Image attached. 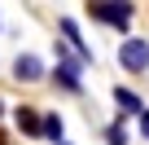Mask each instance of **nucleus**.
<instances>
[{
	"instance_id": "nucleus-1",
	"label": "nucleus",
	"mask_w": 149,
	"mask_h": 145,
	"mask_svg": "<svg viewBox=\"0 0 149 145\" xmlns=\"http://www.w3.org/2000/svg\"><path fill=\"white\" fill-rule=\"evenodd\" d=\"M88 13H92V22H101V27H114V31H132V18H136V9H132V0H88Z\"/></svg>"
},
{
	"instance_id": "nucleus-2",
	"label": "nucleus",
	"mask_w": 149,
	"mask_h": 145,
	"mask_svg": "<svg viewBox=\"0 0 149 145\" xmlns=\"http://www.w3.org/2000/svg\"><path fill=\"white\" fill-rule=\"evenodd\" d=\"M118 66L127 70V75H145V70H149V40L123 35V44H118Z\"/></svg>"
},
{
	"instance_id": "nucleus-3",
	"label": "nucleus",
	"mask_w": 149,
	"mask_h": 145,
	"mask_svg": "<svg viewBox=\"0 0 149 145\" xmlns=\"http://www.w3.org/2000/svg\"><path fill=\"white\" fill-rule=\"evenodd\" d=\"M13 79H18V84H40V79H48V66H44L35 53H18V57H13Z\"/></svg>"
},
{
	"instance_id": "nucleus-4",
	"label": "nucleus",
	"mask_w": 149,
	"mask_h": 145,
	"mask_svg": "<svg viewBox=\"0 0 149 145\" xmlns=\"http://www.w3.org/2000/svg\"><path fill=\"white\" fill-rule=\"evenodd\" d=\"M57 31H61V40H66L74 53H79V57L92 66V48L84 44V31H79V22H74V18H57Z\"/></svg>"
},
{
	"instance_id": "nucleus-5",
	"label": "nucleus",
	"mask_w": 149,
	"mask_h": 145,
	"mask_svg": "<svg viewBox=\"0 0 149 145\" xmlns=\"http://www.w3.org/2000/svg\"><path fill=\"white\" fill-rule=\"evenodd\" d=\"M114 106H118V119H136V114L145 110L140 92H136V88H127V84H118V88H114Z\"/></svg>"
},
{
	"instance_id": "nucleus-6",
	"label": "nucleus",
	"mask_w": 149,
	"mask_h": 145,
	"mask_svg": "<svg viewBox=\"0 0 149 145\" xmlns=\"http://www.w3.org/2000/svg\"><path fill=\"white\" fill-rule=\"evenodd\" d=\"M13 123H18V132H22V136H31V141H35V136H40V127H44V114H40L35 106H18V110H13Z\"/></svg>"
},
{
	"instance_id": "nucleus-7",
	"label": "nucleus",
	"mask_w": 149,
	"mask_h": 145,
	"mask_svg": "<svg viewBox=\"0 0 149 145\" xmlns=\"http://www.w3.org/2000/svg\"><path fill=\"white\" fill-rule=\"evenodd\" d=\"M40 136H44V141H53V145H57V141H66V119H61V114H44Z\"/></svg>"
},
{
	"instance_id": "nucleus-8",
	"label": "nucleus",
	"mask_w": 149,
	"mask_h": 145,
	"mask_svg": "<svg viewBox=\"0 0 149 145\" xmlns=\"http://www.w3.org/2000/svg\"><path fill=\"white\" fill-rule=\"evenodd\" d=\"M132 141V132H127V119H114L110 127H105V145H127Z\"/></svg>"
},
{
	"instance_id": "nucleus-9",
	"label": "nucleus",
	"mask_w": 149,
	"mask_h": 145,
	"mask_svg": "<svg viewBox=\"0 0 149 145\" xmlns=\"http://www.w3.org/2000/svg\"><path fill=\"white\" fill-rule=\"evenodd\" d=\"M136 127H140V136H145V141H149V106H145V110H140V114H136Z\"/></svg>"
},
{
	"instance_id": "nucleus-10",
	"label": "nucleus",
	"mask_w": 149,
	"mask_h": 145,
	"mask_svg": "<svg viewBox=\"0 0 149 145\" xmlns=\"http://www.w3.org/2000/svg\"><path fill=\"white\" fill-rule=\"evenodd\" d=\"M0 145H9V136H5V132H0Z\"/></svg>"
},
{
	"instance_id": "nucleus-11",
	"label": "nucleus",
	"mask_w": 149,
	"mask_h": 145,
	"mask_svg": "<svg viewBox=\"0 0 149 145\" xmlns=\"http://www.w3.org/2000/svg\"><path fill=\"white\" fill-rule=\"evenodd\" d=\"M0 114H5V101H0Z\"/></svg>"
},
{
	"instance_id": "nucleus-12",
	"label": "nucleus",
	"mask_w": 149,
	"mask_h": 145,
	"mask_svg": "<svg viewBox=\"0 0 149 145\" xmlns=\"http://www.w3.org/2000/svg\"><path fill=\"white\" fill-rule=\"evenodd\" d=\"M57 145H70V141H57Z\"/></svg>"
},
{
	"instance_id": "nucleus-13",
	"label": "nucleus",
	"mask_w": 149,
	"mask_h": 145,
	"mask_svg": "<svg viewBox=\"0 0 149 145\" xmlns=\"http://www.w3.org/2000/svg\"><path fill=\"white\" fill-rule=\"evenodd\" d=\"M0 27H5V22H0Z\"/></svg>"
}]
</instances>
